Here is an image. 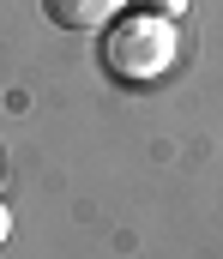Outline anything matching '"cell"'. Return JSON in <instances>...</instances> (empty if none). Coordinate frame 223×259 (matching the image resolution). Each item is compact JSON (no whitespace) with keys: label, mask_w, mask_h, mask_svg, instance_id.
<instances>
[{"label":"cell","mask_w":223,"mask_h":259,"mask_svg":"<svg viewBox=\"0 0 223 259\" xmlns=\"http://www.w3.org/2000/svg\"><path fill=\"white\" fill-rule=\"evenodd\" d=\"M175 55H181L175 18L145 12V6L115 12V18L97 30V66H103L115 84H157V78L175 66Z\"/></svg>","instance_id":"1"},{"label":"cell","mask_w":223,"mask_h":259,"mask_svg":"<svg viewBox=\"0 0 223 259\" xmlns=\"http://www.w3.org/2000/svg\"><path fill=\"white\" fill-rule=\"evenodd\" d=\"M121 6L127 0H42V12H49L55 30H103Z\"/></svg>","instance_id":"2"},{"label":"cell","mask_w":223,"mask_h":259,"mask_svg":"<svg viewBox=\"0 0 223 259\" xmlns=\"http://www.w3.org/2000/svg\"><path fill=\"white\" fill-rule=\"evenodd\" d=\"M133 6H145V12H163V18H181L193 0H133Z\"/></svg>","instance_id":"3"},{"label":"cell","mask_w":223,"mask_h":259,"mask_svg":"<svg viewBox=\"0 0 223 259\" xmlns=\"http://www.w3.org/2000/svg\"><path fill=\"white\" fill-rule=\"evenodd\" d=\"M6 235H12V211L0 205V247H6Z\"/></svg>","instance_id":"4"}]
</instances>
